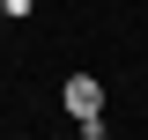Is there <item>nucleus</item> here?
<instances>
[{
    "label": "nucleus",
    "mask_w": 148,
    "mask_h": 140,
    "mask_svg": "<svg viewBox=\"0 0 148 140\" xmlns=\"http://www.w3.org/2000/svg\"><path fill=\"white\" fill-rule=\"evenodd\" d=\"M67 111L74 118H104V81H96V74H74L67 81Z\"/></svg>",
    "instance_id": "f257e3e1"
},
{
    "label": "nucleus",
    "mask_w": 148,
    "mask_h": 140,
    "mask_svg": "<svg viewBox=\"0 0 148 140\" xmlns=\"http://www.w3.org/2000/svg\"><path fill=\"white\" fill-rule=\"evenodd\" d=\"M0 15H30V0H0Z\"/></svg>",
    "instance_id": "f03ea898"
}]
</instances>
